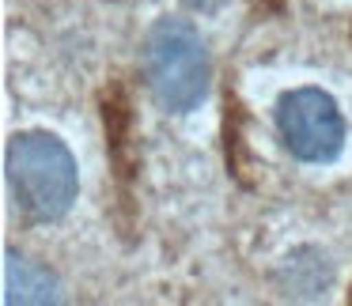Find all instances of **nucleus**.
Returning <instances> with one entry per match:
<instances>
[{"label":"nucleus","instance_id":"1","mask_svg":"<svg viewBox=\"0 0 352 306\" xmlns=\"http://www.w3.org/2000/svg\"><path fill=\"white\" fill-rule=\"evenodd\" d=\"M4 170L16 204L38 223L61 220L80 193L76 159L54 132H16L4 155Z\"/></svg>","mask_w":352,"mask_h":306},{"label":"nucleus","instance_id":"2","mask_svg":"<svg viewBox=\"0 0 352 306\" xmlns=\"http://www.w3.org/2000/svg\"><path fill=\"white\" fill-rule=\"evenodd\" d=\"M140 64H144L148 91L170 114H190L208 95V80H212L208 49L197 27L186 19H160L144 34Z\"/></svg>","mask_w":352,"mask_h":306},{"label":"nucleus","instance_id":"3","mask_svg":"<svg viewBox=\"0 0 352 306\" xmlns=\"http://www.w3.org/2000/svg\"><path fill=\"white\" fill-rule=\"evenodd\" d=\"M280 144L299 163H333L344 148V117L322 87H296L276 99Z\"/></svg>","mask_w":352,"mask_h":306},{"label":"nucleus","instance_id":"4","mask_svg":"<svg viewBox=\"0 0 352 306\" xmlns=\"http://www.w3.org/2000/svg\"><path fill=\"white\" fill-rule=\"evenodd\" d=\"M4 303H61L50 268L23 253H4Z\"/></svg>","mask_w":352,"mask_h":306}]
</instances>
